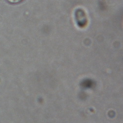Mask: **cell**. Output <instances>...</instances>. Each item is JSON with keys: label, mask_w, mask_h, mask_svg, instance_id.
Segmentation results:
<instances>
[{"label": "cell", "mask_w": 123, "mask_h": 123, "mask_svg": "<svg viewBox=\"0 0 123 123\" xmlns=\"http://www.w3.org/2000/svg\"><path fill=\"white\" fill-rule=\"evenodd\" d=\"M7 1L9 2L12 3H17L22 1V0H7Z\"/></svg>", "instance_id": "1"}]
</instances>
